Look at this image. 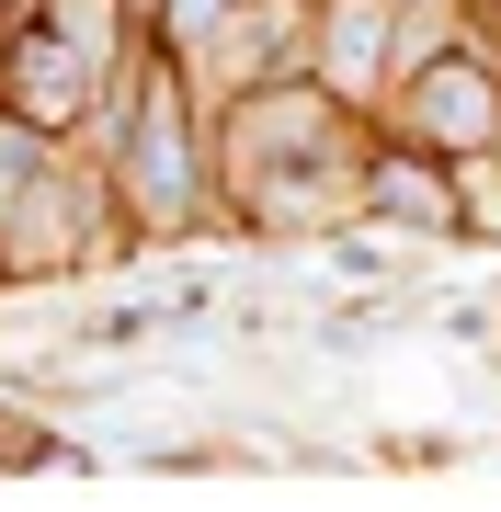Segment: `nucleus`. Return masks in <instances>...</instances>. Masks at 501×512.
Instances as JSON below:
<instances>
[{
	"instance_id": "0eeeda50",
	"label": "nucleus",
	"mask_w": 501,
	"mask_h": 512,
	"mask_svg": "<svg viewBox=\"0 0 501 512\" xmlns=\"http://www.w3.org/2000/svg\"><path fill=\"white\" fill-rule=\"evenodd\" d=\"M57 148H69L57 126H35L23 103H0V228H12V217H23V194L57 171Z\"/></svg>"
},
{
	"instance_id": "39448f33",
	"label": "nucleus",
	"mask_w": 501,
	"mask_h": 512,
	"mask_svg": "<svg viewBox=\"0 0 501 512\" xmlns=\"http://www.w3.org/2000/svg\"><path fill=\"white\" fill-rule=\"evenodd\" d=\"M0 103H23L57 137H92L103 103H114V69L92 46H69L46 12H12V23H0Z\"/></svg>"
},
{
	"instance_id": "1a4fd4ad",
	"label": "nucleus",
	"mask_w": 501,
	"mask_h": 512,
	"mask_svg": "<svg viewBox=\"0 0 501 512\" xmlns=\"http://www.w3.org/2000/svg\"><path fill=\"white\" fill-rule=\"evenodd\" d=\"M410 12H433V23H467V0H410Z\"/></svg>"
},
{
	"instance_id": "20e7f679",
	"label": "nucleus",
	"mask_w": 501,
	"mask_h": 512,
	"mask_svg": "<svg viewBox=\"0 0 501 512\" xmlns=\"http://www.w3.org/2000/svg\"><path fill=\"white\" fill-rule=\"evenodd\" d=\"M456 23H433V12H410V0H319V57L308 69L331 80L342 103H365V114H388V92L410 69H422L433 46H445Z\"/></svg>"
},
{
	"instance_id": "7ed1b4c3",
	"label": "nucleus",
	"mask_w": 501,
	"mask_h": 512,
	"mask_svg": "<svg viewBox=\"0 0 501 512\" xmlns=\"http://www.w3.org/2000/svg\"><path fill=\"white\" fill-rule=\"evenodd\" d=\"M388 126L445 148V160H479V148H501V46L479 35V23H456L445 46L422 57V69L388 92Z\"/></svg>"
},
{
	"instance_id": "f257e3e1",
	"label": "nucleus",
	"mask_w": 501,
	"mask_h": 512,
	"mask_svg": "<svg viewBox=\"0 0 501 512\" xmlns=\"http://www.w3.org/2000/svg\"><path fill=\"white\" fill-rule=\"evenodd\" d=\"M365 148L376 114L342 103L319 69L217 92V217L274 251H319L342 217H365Z\"/></svg>"
},
{
	"instance_id": "6e6552de",
	"label": "nucleus",
	"mask_w": 501,
	"mask_h": 512,
	"mask_svg": "<svg viewBox=\"0 0 501 512\" xmlns=\"http://www.w3.org/2000/svg\"><path fill=\"white\" fill-rule=\"evenodd\" d=\"M240 12H251V0H149V35H160V46H183V57H205Z\"/></svg>"
},
{
	"instance_id": "423d86ee",
	"label": "nucleus",
	"mask_w": 501,
	"mask_h": 512,
	"mask_svg": "<svg viewBox=\"0 0 501 512\" xmlns=\"http://www.w3.org/2000/svg\"><path fill=\"white\" fill-rule=\"evenodd\" d=\"M365 217H388L399 239H422V251H467V183L445 148L399 137L388 114H376V148H365Z\"/></svg>"
},
{
	"instance_id": "f03ea898",
	"label": "nucleus",
	"mask_w": 501,
	"mask_h": 512,
	"mask_svg": "<svg viewBox=\"0 0 501 512\" xmlns=\"http://www.w3.org/2000/svg\"><path fill=\"white\" fill-rule=\"evenodd\" d=\"M92 148L114 171V205H126L137 251H194V239L228 228L217 217V103H205V80H194L183 46L149 35V57L114 80Z\"/></svg>"
}]
</instances>
